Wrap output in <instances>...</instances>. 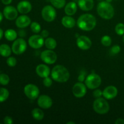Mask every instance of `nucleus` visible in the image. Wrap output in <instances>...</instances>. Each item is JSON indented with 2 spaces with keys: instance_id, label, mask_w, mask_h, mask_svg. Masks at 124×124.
Returning a JSON list of instances; mask_svg holds the SVG:
<instances>
[{
  "instance_id": "obj_45",
  "label": "nucleus",
  "mask_w": 124,
  "mask_h": 124,
  "mask_svg": "<svg viewBox=\"0 0 124 124\" xmlns=\"http://www.w3.org/2000/svg\"><path fill=\"white\" fill-rule=\"evenodd\" d=\"M98 1H104V0H98Z\"/></svg>"
},
{
  "instance_id": "obj_43",
  "label": "nucleus",
  "mask_w": 124,
  "mask_h": 124,
  "mask_svg": "<svg viewBox=\"0 0 124 124\" xmlns=\"http://www.w3.org/2000/svg\"><path fill=\"white\" fill-rule=\"evenodd\" d=\"M67 124H75V122H71H71H67Z\"/></svg>"
},
{
  "instance_id": "obj_39",
  "label": "nucleus",
  "mask_w": 124,
  "mask_h": 124,
  "mask_svg": "<svg viewBox=\"0 0 124 124\" xmlns=\"http://www.w3.org/2000/svg\"><path fill=\"white\" fill-rule=\"evenodd\" d=\"M116 124H124V119L121 118H118L115 121Z\"/></svg>"
},
{
  "instance_id": "obj_15",
  "label": "nucleus",
  "mask_w": 124,
  "mask_h": 124,
  "mask_svg": "<svg viewBox=\"0 0 124 124\" xmlns=\"http://www.w3.org/2000/svg\"><path fill=\"white\" fill-rule=\"evenodd\" d=\"M118 93V90L116 87L110 85L107 87L102 92V96L106 99H112L116 98Z\"/></svg>"
},
{
  "instance_id": "obj_3",
  "label": "nucleus",
  "mask_w": 124,
  "mask_h": 124,
  "mask_svg": "<svg viewBox=\"0 0 124 124\" xmlns=\"http://www.w3.org/2000/svg\"><path fill=\"white\" fill-rule=\"evenodd\" d=\"M98 15L104 19H110L115 15V10L110 2L102 1L97 6Z\"/></svg>"
},
{
  "instance_id": "obj_38",
  "label": "nucleus",
  "mask_w": 124,
  "mask_h": 124,
  "mask_svg": "<svg viewBox=\"0 0 124 124\" xmlns=\"http://www.w3.org/2000/svg\"><path fill=\"white\" fill-rule=\"evenodd\" d=\"M48 35H49V33H48V30H43L42 31H41V35L44 38H48Z\"/></svg>"
},
{
  "instance_id": "obj_2",
  "label": "nucleus",
  "mask_w": 124,
  "mask_h": 124,
  "mask_svg": "<svg viewBox=\"0 0 124 124\" xmlns=\"http://www.w3.org/2000/svg\"><path fill=\"white\" fill-rule=\"evenodd\" d=\"M52 78L56 82H66L70 78V73L67 69L62 65H57L53 68L51 73Z\"/></svg>"
},
{
  "instance_id": "obj_27",
  "label": "nucleus",
  "mask_w": 124,
  "mask_h": 124,
  "mask_svg": "<svg viewBox=\"0 0 124 124\" xmlns=\"http://www.w3.org/2000/svg\"><path fill=\"white\" fill-rule=\"evenodd\" d=\"M50 1L53 7L59 9L63 8L66 3L65 0H50Z\"/></svg>"
},
{
  "instance_id": "obj_44",
  "label": "nucleus",
  "mask_w": 124,
  "mask_h": 124,
  "mask_svg": "<svg viewBox=\"0 0 124 124\" xmlns=\"http://www.w3.org/2000/svg\"><path fill=\"white\" fill-rule=\"evenodd\" d=\"M107 2H111L112 1V0H106Z\"/></svg>"
},
{
  "instance_id": "obj_19",
  "label": "nucleus",
  "mask_w": 124,
  "mask_h": 124,
  "mask_svg": "<svg viewBox=\"0 0 124 124\" xmlns=\"http://www.w3.org/2000/svg\"><path fill=\"white\" fill-rule=\"evenodd\" d=\"M93 0H78V5L81 10L84 11H90L94 7Z\"/></svg>"
},
{
  "instance_id": "obj_26",
  "label": "nucleus",
  "mask_w": 124,
  "mask_h": 124,
  "mask_svg": "<svg viewBox=\"0 0 124 124\" xmlns=\"http://www.w3.org/2000/svg\"><path fill=\"white\" fill-rule=\"evenodd\" d=\"M9 92L7 88H0V102H3L8 99Z\"/></svg>"
},
{
  "instance_id": "obj_6",
  "label": "nucleus",
  "mask_w": 124,
  "mask_h": 124,
  "mask_svg": "<svg viewBox=\"0 0 124 124\" xmlns=\"http://www.w3.org/2000/svg\"><path fill=\"white\" fill-rule=\"evenodd\" d=\"M41 15L46 21L50 23L55 19L56 17V12L53 6L47 5L42 9Z\"/></svg>"
},
{
  "instance_id": "obj_46",
  "label": "nucleus",
  "mask_w": 124,
  "mask_h": 124,
  "mask_svg": "<svg viewBox=\"0 0 124 124\" xmlns=\"http://www.w3.org/2000/svg\"><path fill=\"white\" fill-rule=\"evenodd\" d=\"M123 41H124V36H123Z\"/></svg>"
},
{
  "instance_id": "obj_4",
  "label": "nucleus",
  "mask_w": 124,
  "mask_h": 124,
  "mask_svg": "<svg viewBox=\"0 0 124 124\" xmlns=\"http://www.w3.org/2000/svg\"><path fill=\"white\" fill-rule=\"evenodd\" d=\"M93 109L94 111L99 115H104L110 110V105L105 98H96L93 102Z\"/></svg>"
},
{
  "instance_id": "obj_5",
  "label": "nucleus",
  "mask_w": 124,
  "mask_h": 124,
  "mask_svg": "<svg viewBox=\"0 0 124 124\" xmlns=\"http://www.w3.org/2000/svg\"><path fill=\"white\" fill-rule=\"evenodd\" d=\"M102 79L99 75L93 73L87 76L85 79V84L87 87L90 89L94 90L99 87L101 84Z\"/></svg>"
},
{
  "instance_id": "obj_16",
  "label": "nucleus",
  "mask_w": 124,
  "mask_h": 124,
  "mask_svg": "<svg viewBox=\"0 0 124 124\" xmlns=\"http://www.w3.org/2000/svg\"><path fill=\"white\" fill-rule=\"evenodd\" d=\"M32 6L27 0L20 1L17 5V10L21 14H27L31 10Z\"/></svg>"
},
{
  "instance_id": "obj_28",
  "label": "nucleus",
  "mask_w": 124,
  "mask_h": 124,
  "mask_svg": "<svg viewBox=\"0 0 124 124\" xmlns=\"http://www.w3.org/2000/svg\"><path fill=\"white\" fill-rule=\"evenodd\" d=\"M30 29L31 31L35 33H38L41 31V25L37 22H32L30 24Z\"/></svg>"
},
{
  "instance_id": "obj_14",
  "label": "nucleus",
  "mask_w": 124,
  "mask_h": 124,
  "mask_svg": "<svg viewBox=\"0 0 124 124\" xmlns=\"http://www.w3.org/2000/svg\"><path fill=\"white\" fill-rule=\"evenodd\" d=\"M37 102L39 107L43 109L50 108L53 105L52 98L46 94H42L39 96Z\"/></svg>"
},
{
  "instance_id": "obj_18",
  "label": "nucleus",
  "mask_w": 124,
  "mask_h": 124,
  "mask_svg": "<svg viewBox=\"0 0 124 124\" xmlns=\"http://www.w3.org/2000/svg\"><path fill=\"white\" fill-rule=\"evenodd\" d=\"M36 72L39 77L44 78L48 77L50 73V69L47 65L41 64L37 65L36 68Z\"/></svg>"
},
{
  "instance_id": "obj_21",
  "label": "nucleus",
  "mask_w": 124,
  "mask_h": 124,
  "mask_svg": "<svg viewBox=\"0 0 124 124\" xmlns=\"http://www.w3.org/2000/svg\"><path fill=\"white\" fill-rule=\"evenodd\" d=\"M61 23L65 27L68 29H71L76 25V21L75 20V19L71 17V16L69 15L63 17L61 20Z\"/></svg>"
},
{
  "instance_id": "obj_11",
  "label": "nucleus",
  "mask_w": 124,
  "mask_h": 124,
  "mask_svg": "<svg viewBox=\"0 0 124 124\" xmlns=\"http://www.w3.org/2000/svg\"><path fill=\"white\" fill-rule=\"evenodd\" d=\"M72 92L73 95L76 98H82L87 93V86L82 82H76L73 87Z\"/></svg>"
},
{
  "instance_id": "obj_9",
  "label": "nucleus",
  "mask_w": 124,
  "mask_h": 124,
  "mask_svg": "<svg viewBox=\"0 0 124 124\" xmlns=\"http://www.w3.org/2000/svg\"><path fill=\"white\" fill-rule=\"evenodd\" d=\"M41 58L43 62L47 64H53L57 60V54L52 50H46L41 54Z\"/></svg>"
},
{
  "instance_id": "obj_13",
  "label": "nucleus",
  "mask_w": 124,
  "mask_h": 124,
  "mask_svg": "<svg viewBox=\"0 0 124 124\" xmlns=\"http://www.w3.org/2000/svg\"><path fill=\"white\" fill-rule=\"evenodd\" d=\"M3 15L8 20H14L18 17V11L17 8L12 6H7L4 8Z\"/></svg>"
},
{
  "instance_id": "obj_35",
  "label": "nucleus",
  "mask_w": 124,
  "mask_h": 124,
  "mask_svg": "<svg viewBox=\"0 0 124 124\" xmlns=\"http://www.w3.org/2000/svg\"><path fill=\"white\" fill-rule=\"evenodd\" d=\"M85 75H86V73L85 71H81L80 72L78 78V79L79 82H83L84 81H85Z\"/></svg>"
},
{
  "instance_id": "obj_41",
  "label": "nucleus",
  "mask_w": 124,
  "mask_h": 124,
  "mask_svg": "<svg viewBox=\"0 0 124 124\" xmlns=\"http://www.w3.org/2000/svg\"><path fill=\"white\" fill-rule=\"evenodd\" d=\"M3 35H4V32H3V30H2V29L0 28V40L2 39V36H3Z\"/></svg>"
},
{
  "instance_id": "obj_22",
  "label": "nucleus",
  "mask_w": 124,
  "mask_h": 124,
  "mask_svg": "<svg viewBox=\"0 0 124 124\" xmlns=\"http://www.w3.org/2000/svg\"><path fill=\"white\" fill-rule=\"evenodd\" d=\"M12 48L8 45L2 44L0 45V55L3 57H8L12 53Z\"/></svg>"
},
{
  "instance_id": "obj_24",
  "label": "nucleus",
  "mask_w": 124,
  "mask_h": 124,
  "mask_svg": "<svg viewBox=\"0 0 124 124\" xmlns=\"http://www.w3.org/2000/svg\"><path fill=\"white\" fill-rule=\"evenodd\" d=\"M32 117L36 121H42L44 117V113L43 111L38 108H35L31 111Z\"/></svg>"
},
{
  "instance_id": "obj_12",
  "label": "nucleus",
  "mask_w": 124,
  "mask_h": 124,
  "mask_svg": "<svg viewBox=\"0 0 124 124\" xmlns=\"http://www.w3.org/2000/svg\"><path fill=\"white\" fill-rule=\"evenodd\" d=\"M76 44L80 49L86 50L91 48L92 46V42L89 38L84 35H82L78 37L76 40Z\"/></svg>"
},
{
  "instance_id": "obj_23",
  "label": "nucleus",
  "mask_w": 124,
  "mask_h": 124,
  "mask_svg": "<svg viewBox=\"0 0 124 124\" xmlns=\"http://www.w3.org/2000/svg\"><path fill=\"white\" fill-rule=\"evenodd\" d=\"M17 36H18V34L16 31L13 29H7L4 32L5 38L6 39L9 41H13L16 39Z\"/></svg>"
},
{
  "instance_id": "obj_7",
  "label": "nucleus",
  "mask_w": 124,
  "mask_h": 124,
  "mask_svg": "<svg viewBox=\"0 0 124 124\" xmlns=\"http://www.w3.org/2000/svg\"><path fill=\"white\" fill-rule=\"evenodd\" d=\"M24 92L25 95L31 100L37 99L39 94V89L38 87L33 84H29L24 87Z\"/></svg>"
},
{
  "instance_id": "obj_32",
  "label": "nucleus",
  "mask_w": 124,
  "mask_h": 124,
  "mask_svg": "<svg viewBox=\"0 0 124 124\" xmlns=\"http://www.w3.org/2000/svg\"><path fill=\"white\" fill-rule=\"evenodd\" d=\"M7 64L10 67H13L16 65L17 61L14 57H8L7 59Z\"/></svg>"
},
{
  "instance_id": "obj_42",
  "label": "nucleus",
  "mask_w": 124,
  "mask_h": 124,
  "mask_svg": "<svg viewBox=\"0 0 124 124\" xmlns=\"http://www.w3.org/2000/svg\"><path fill=\"white\" fill-rule=\"evenodd\" d=\"M3 15H4L0 12V23H1V21H2V19H3Z\"/></svg>"
},
{
  "instance_id": "obj_33",
  "label": "nucleus",
  "mask_w": 124,
  "mask_h": 124,
  "mask_svg": "<svg viewBox=\"0 0 124 124\" xmlns=\"http://www.w3.org/2000/svg\"><path fill=\"white\" fill-rule=\"evenodd\" d=\"M52 83H53V82H52V79L50 78H49L48 76V77L44 78V79L43 81V84L44 85L45 87H51V85H52Z\"/></svg>"
},
{
  "instance_id": "obj_30",
  "label": "nucleus",
  "mask_w": 124,
  "mask_h": 124,
  "mask_svg": "<svg viewBox=\"0 0 124 124\" xmlns=\"http://www.w3.org/2000/svg\"><path fill=\"white\" fill-rule=\"evenodd\" d=\"M10 82V78L5 73L0 74V84L2 85H7Z\"/></svg>"
},
{
  "instance_id": "obj_1",
  "label": "nucleus",
  "mask_w": 124,
  "mask_h": 124,
  "mask_svg": "<svg viewBox=\"0 0 124 124\" xmlns=\"http://www.w3.org/2000/svg\"><path fill=\"white\" fill-rule=\"evenodd\" d=\"M96 19L90 13H85L80 16L77 21V25L84 31H91L96 25Z\"/></svg>"
},
{
  "instance_id": "obj_8",
  "label": "nucleus",
  "mask_w": 124,
  "mask_h": 124,
  "mask_svg": "<svg viewBox=\"0 0 124 124\" xmlns=\"http://www.w3.org/2000/svg\"><path fill=\"white\" fill-rule=\"evenodd\" d=\"M27 49V42L23 38H18L14 41L12 46V50L15 54H23Z\"/></svg>"
},
{
  "instance_id": "obj_25",
  "label": "nucleus",
  "mask_w": 124,
  "mask_h": 124,
  "mask_svg": "<svg viewBox=\"0 0 124 124\" xmlns=\"http://www.w3.org/2000/svg\"><path fill=\"white\" fill-rule=\"evenodd\" d=\"M44 44L46 47L50 50L54 49L57 46L56 41L52 38H47Z\"/></svg>"
},
{
  "instance_id": "obj_37",
  "label": "nucleus",
  "mask_w": 124,
  "mask_h": 124,
  "mask_svg": "<svg viewBox=\"0 0 124 124\" xmlns=\"http://www.w3.org/2000/svg\"><path fill=\"white\" fill-rule=\"evenodd\" d=\"M13 122V119L10 116H6L4 119V123L5 124H12Z\"/></svg>"
},
{
  "instance_id": "obj_17",
  "label": "nucleus",
  "mask_w": 124,
  "mask_h": 124,
  "mask_svg": "<svg viewBox=\"0 0 124 124\" xmlns=\"http://www.w3.org/2000/svg\"><path fill=\"white\" fill-rule=\"evenodd\" d=\"M31 23L30 18L28 16L23 15L19 16V17H17L15 24L18 28L24 29L29 26L31 24Z\"/></svg>"
},
{
  "instance_id": "obj_31",
  "label": "nucleus",
  "mask_w": 124,
  "mask_h": 124,
  "mask_svg": "<svg viewBox=\"0 0 124 124\" xmlns=\"http://www.w3.org/2000/svg\"><path fill=\"white\" fill-rule=\"evenodd\" d=\"M115 31L118 35L122 36L124 35V24L119 23L115 27Z\"/></svg>"
},
{
  "instance_id": "obj_34",
  "label": "nucleus",
  "mask_w": 124,
  "mask_h": 124,
  "mask_svg": "<svg viewBox=\"0 0 124 124\" xmlns=\"http://www.w3.org/2000/svg\"><path fill=\"white\" fill-rule=\"evenodd\" d=\"M121 47L119 45H115L112 47L111 49V53H113V54H118L120 52H121Z\"/></svg>"
},
{
  "instance_id": "obj_40",
  "label": "nucleus",
  "mask_w": 124,
  "mask_h": 124,
  "mask_svg": "<svg viewBox=\"0 0 124 124\" xmlns=\"http://www.w3.org/2000/svg\"><path fill=\"white\" fill-rule=\"evenodd\" d=\"M13 0H1V2L5 5H9L10 4L12 3Z\"/></svg>"
},
{
  "instance_id": "obj_10",
  "label": "nucleus",
  "mask_w": 124,
  "mask_h": 124,
  "mask_svg": "<svg viewBox=\"0 0 124 124\" xmlns=\"http://www.w3.org/2000/svg\"><path fill=\"white\" fill-rule=\"evenodd\" d=\"M45 41L41 35H34L29 39V44L31 48L38 49L41 48L44 44Z\"/></svg>"
},
{
  "instance_id": "obj_36",
  "label": "nucleus",
  "mask_w": 124,
  "mask_h": 124,
  "mask_svg": "<svg viewBox=\"0 0 124 124\" xmlns=\"http://www.w3.org/2000/svg\"><path fill=\"white\" fill-rule=\"evenodd\" d=\"M93 96L95 98H99L102 96V92L99 89H96L93 92Z\"/></svg>"
},
{
  "instance_id": "obj_29",
  "label": "nucleus",
  "mask_w": 124,
  "mask_h": 124,
  "mask_svg": "<svg viewBox=\"0 0 124 124\" xmlns=\"http://www.w3.org/2000/svg\"><path fill=\"white\" fill-rule=\"evenodd\" d=\"M111 42H112V40H111V37L108 35H104L101 38L102 44L105 46V47L110 46L111 44Z\"/></svg>"
},
{
  "instance_id": "obj_20",
  "label": "nucleus",
  "mask_w": 124,
  "mask_h": 124,
  "mask_svg": "<svg viewBox=\"0 0 124 124\" xmlns=\"http://www.w3.org/2000/svg\"><path fill=\"white\" fill-rule=\"evenodd\" d=\"M78 10L77 4L74 1H71L65 6L64 11L67 15L72 16L76 13Z\"/></svg>"
}]
</instances>
